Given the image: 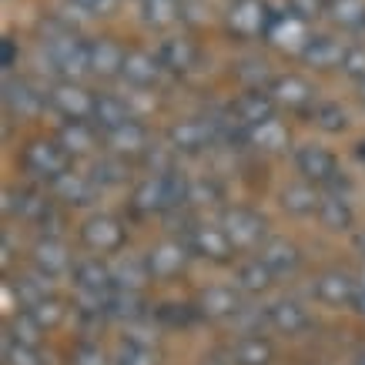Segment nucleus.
<instances>
[{"label":"nucleus","mask_w":365,"mask_h":365,"mask_svg":"<svg viewBox=\"0 0 365 365\" xmlns=\"http://www.w3.org/2000/svg\"><path fill=\"white\" fill-rule=\"evenodd\" d=\"M44 57L51 71L61 74V81H81L84 74H91V44L81 41L74 31H54L47 34L44 41Z\"/></svg>","instance_id":"obj_1"},{"label":"nucleus","mask_w":365,"mask_h":365,"mask_svg":"<svg viewBox=\"0 0 365 365\" xmlns=\"http://www.w3.org/2000/svg\"><path fill=\"white\" fill-rule=\"evenodd\" d=\"M21 165L27 175H34L37 181H47V185H54L57 178H64L67 171H74V158L67 155V148L61 141H51V138H41V141H31L24 148L21 155Z\"/></svg>","instance_id":"obj_2"},{"label":"nucleus","mask_w":365,"mask_h":365,"mask_svg":"<svg viewBox=\"0 0 365 365\" xmlns=\"http://www.w3.org/2000/svg\"><path fill=\"white\" fill-rule=\"evenodd\" d=\"M295 168H299L302 181H309L322 191H342L345 178L339 171V161L332 158V151H325L322 144H302L295 148Z\"/></svg>","instance_id":"obj_3"},{"label":"nucleus","mask_w":365,"mask_h":365,"mask_svg":"<svg viewBox=\"0 0 365 365\" xmlns=\"http://www.w3.org/2000/svg\"><path fill=\"white\" fill-rule=\"evenodd\" d=\"M4 211L11 218H17V222H27L34 228H41L44 238H47V232H57L54 225L61 222L54 205L47 201V195H41V191H34V188H11L4 195Z\"/></svg>","instance_id":"obj_4"},{"label":"nucleus","mask_w":365,"mask_h":365,"mask_svg":"<svg viewBox=\"0 0 365 365\" xmlns=\"http://www.w3.org/2000/svg\"><path fill=\"white\" fill-rule=\"evenodd\" d=\"M228 235V242L235 245V252H258L262 245L268 242V222L252 208H225L222 211V222H218Z\"/></svg>","instance_id":"obj_5"},{"label":"nucleus","mask_w":365,"mask_h":365,"mask_svg":"<svg viewBox=\"0 0 365 365\" xmlns=\"http://www.w3.org/2000/svg\"><path fill=\"white\" fill-rule=\"evenodd\" d=\"M185 245L191 248L195 258L201 262H211V265H225V262H232L235 258V245L228 242V235H225L222 225H188V232L181 235Z\"/></svg>","instance_id":"obj_6"},{"label":"nucleus","mask_w":365,"mask_h":365,"mask_svg":"<svg viewBox=\"0 0 365 365\" xmlns=\"http://www.w3.org/2000/svg\"><path fill=\"white\" fill-rule=\"evenodd\" d=\"M168 144L175 148L178 155H201L218 144V131H215V118H188V121H178L168 131Z\"/></svg>","instance_id":"obj_7"},{"label":"nucleus","mask_w":365,"mask_h":365,"mask_svg":"<svg viewBox=\"0 0 365 365\" xmlns=\"http://www.w3.org/2000/svg\"><path fill=\"white\" fill-rule=\"evenodd\" d=\"M124 225L114 215H91L88 222L81 225V242L94 255H114L124 248Z\"/></svg>","instance_id":"obj_8"},{"label":"nucleus","mask_w":365,"mask_h":365,"mask_svg":"<svg viewBox=\"0 0 365 365\" xmlns=\"http://www.w3.org/2000/svg\"><path fill=\"white\" fill-rule=\"evenodd\" d=\"M275 14L268 11L265 0H232L228 7V31L235 37H265Z\"/></svg>","instance_id":"obj_9"},{"label":"nucleus","mask_w":365,"mask_h":365,"mask_svg":"<svg viewBox=\"0 0 365 365\" xmlns=\"http://www.w3.org/2000/svg\"><path fill=\"white\" fill-rule=\"evenodd\" d=\"M47 101H51V108H54L57 114H64L67 121H91V118H94V101H98V94L84 91L78 81H61V84L51 88Z\"/></svg>","instance_id":"obj_10"},{"label":"nucleus","mask_w":365,"mask_h":365,"mask_svg":"<svg viewBox=\"0 0 365 365\" xmlns=\"http://www.w3.org/2000/svg\"><path fill=\"white\" fill-rule=\"evenodd\" d=\"M242 288L238 285H211L205 288L195 302L201 319H211V322H225V319H238L245 312V302H242Z\"/></svg>","instance_id":"obj_11"},{"label":"nucleus","mask_w":365,"mask_h":365,"mask_svg":"<svg viewBox=\"0 0 365 365\" xmlns=\"http://www.w3.org/2000/svg\"><path fill=\"white\" fill-rule=\"evenodd\" d=\"M144 258H148L151 278L165 282V278L181 275L185 265H188V258H195V255H191V248L185 245V238H165V242H158Z\"/></svg>","instance_id":"obj_12"},{"label":"nucleus","mask_w":365,"mask_h":365,"mask_svg":"<svg viewBox=\"0 0 365 365\" xmlns=\"http://www.w3.org/2000/svg\"><path fill=\"white\" fill-rule=\"evenodd\" d=\"M31 265H34V272H41V275H47V278L71 275V268H74V255H71V248H67L61 238L47 235V238H41V242L34 245Z\"/></svg>","instance_id":"obj_13"},{"label":"nucleus","mask_w":365,"mask_h":365,"mask_svg":"<svg viewBox=\"0 0 365 365\" xmlns=\"http://www.w3.org/2000/svg\"><path fill=\"white\" fill-rule=\"evenodd\" d=\"M44 104H51L47 94H41L31 81H24V78L4 81V108H7V114H14V118H34V114L44 111Z\"/></svg>","instance_id":"obj_14"},{"label":"nucleus","mask_w":365,"mask_h":365,"mask_svg":"<svg viewBox=\"0 0 365 365\" xmlns=\"http://www.w3.org/2000/svg\"><path fill=\"white\" fill-rule=\"evenodd\" d=\"M255 258H262V265L275 278H288L302 268V248L295 242H288V238H268Z\"/></svg>","instance_id":"obj_15"},{"label":"nucleus","mask_w":365,"mask_h":365,"mask_svg":"<svg viewBox=\"0 0 365 365\" xmlns=\"http://www.w3.org/2000/svg\"><path fill=\"white\" fill-rule=\"evenodd\" d=\"M268 329H275L278 335H288V339H295V335L309 332L312 329V315L305 305H299L295 299H278L268 305Z\"/></svg>","instance_id":"obj_16"},{"label":"nucleus","mask_w":365,"mask_h":365,"mask_svg":"<svg viewBox=\"0 0 365 365\" xmlns=\"http://www.w3.org/2000/svg\"><path fill=\"white\" fill-rule=\"evenodd\" d=\"M312 292L322 305H352L355 295H359V282L342 268H332V272H322L315 278Z\"/></svg>","instance_id":"obj_17"},{"label":"nucleus","mask_w":365,"mask_h":365,"mask_svg":"<svg viewBox=\"0 0 365 365\" xmlns=\"http://www.w3.org/2000/svg\"><path fill=\"white\" fill-rule=\"evenodd\" d=\"M71 282L78 292H88V295H111L114 292L111 265L101 258H78L71 268Z\"/></svg>","instance_id":"obj_18"},{"label":"nucleus","mask_w":365,"mask_h":365,"mask_svg":"<svg viewBox=\"0 0 365 365\" xmlns=\"http://www.w3.org/2000/svg\"><path fill=\"white\" fill-rule=\"evenodd\" d=\"M268 41L275 47H282V51H292V54H305V47H309L312 34H309V24L299 21V17H292V14H275V21H272V27H268L265 34Z\"/></svg>","instance_id":"obj_19"},{"label":"nucleus","mask_w":365,"mask_h":365,"mask_svg":"<svg viewBox=\"0 0 365 365\" xmlns=\"http://www.w3.org/2000/svg\"><path fill=\"white\" fill-rule=\"evenodd\" d=\"M101 141H104V148H108V155H118V158H141L148 148H151V141H148V131H144V124L138 121H128L121 124V128H114V131L101 134Z\"/></svg>","instance_id":"obj_20"},{"label":"nucleus","mask_w":365,"mask_h":365,"mask_svg":"<svg viewBox=\"0 0 365 365\" xmlns=\"http://www.w3.org/2000/svg\"><path fill=\"white\" fill-rule=\"evenodd\" d=\"M232 111H235V118H238L245 128H255V124L272 121L275 111H278V104H275V98H272V91L268 88H252V91H245L242 98L235 101Z\"/></svg>","instance_id":"obj_21"},{"label":"nucleus","mask_w":365,"mask_h":365,"mask_svg":"<svg viewBox=\"0 0 365 365\" xmlns=\"http://www.w3.org/2000/svg\"><path fill=\"white\" fill-rule=\"evenodd\" d=\"M268 91H272V98H275L278 108H288V111H305V108L315 104V91H312V84L305 78H299V74L275 78L268 84Z\"/></svg>","instance_id":"obj_22"},{"label":"nucleus","mask_w":365,"mask_h":365,"mask_svg":"<svg viewBox=\"0 0 365 365\" xmlns=\"http://www.w3.org/2000/svg\"><path fill=\"white\" fill-rule=\"evenodd\" d=\"M57 201H64V205H74V208H88L94 205L101 195V188L91 181L88 175H81V171H67L64 178H57L54 185H51Z\"/></svg>","instance_id":"obj_23"},{"label":"nucleus","mask_w":365,"mask_h":365,"mask_svg":"<svg viewBox=\"0 0 365 365\" xmlns=\"http://www.w3.org/2000/svg\"><path fill=\"white\" fill-rule=\"evenodd\" d=\"M155 54L168 74H191V71L198 67V57H201L198 47L191 44V41H185V37H168V41H161Z\"/></svg>","instance_id":"obj_24"},{"label":"nucleus","mask_w":365,"mask_h":365,"mask_svg":"<svg viewBox=\"0 0 365 365\" xmlns=\"http://www.w3.org/2000/svg\"><path fill=\"white\" fill-rule=\"evenodd\" d=\"M124 57H128V51H124L118 41H111V37L91 41V74H94V78H104V81L121 78Z\"/></svg>","instance_id":"obj_25"},{"label":"nucleus","mask_w":365,"mask_h":365,"mask_svg":"<svg viewBox=\"0 0 365 365\" xmlns=\"http://www.w3.org/2000/svg\"><path fill=\"white\" fill-rule=\"evenodd\" d=\"M161 74H168V71L161 67L158 54H151V51H128L124 74H121L128 84H134V88H155L161 81Z\"/></svg>","instance_id":"obj_26"},{"label":"nucleus","mask_w":365,"mask_h":365,"mask_svg":"<svg viewBox=\"0 0 365 365\" xmlns=\"http://www.w3.org/2000/svg\"><path fill=\"white\" fill-rule=\"evenodd\" d=\"M319 222L329 232H352L355 225V208L345 191H322V205H319Z\"/></svg>","instance_id":"obj_27"},{"label":"nucleus","mask_w":365,"mask_h":365,"mask_svg":"<svg viewBox=\"0 0 365 365\" xmlns=\"http://www.w3.org/2000/svg\"><path fill=\"white\" fill-rule=\"evenodd\" d=\"M111 278L118 292H144V285L151 282V268L144 255H121L111 265Z\"/></svg>","instance_id":"obj_28"},{"label":"nucleus","mask_w":365,"mask_h":365,"mask_svg":"<svg viewBox=\"0 0 365 365\" xmlns=\"http://www.w3.org/2000/svg\"><path fill=\"white\" fill-rule=\"evenodd\" d=\"M349 47L342 41H335L332 34H319V37H312L309 47H305V54L302 61L309 67H319V71H332V67H342V57Z\"/></svg>","instance_id":"obj_29"},{"label":"nucleus","mask_w":365,"mask_h":365,"mask_svg":"<svg viewBox=\"0 0 365 365\" xmlns=\"http://www.w3.org/2000/svg\"><path fill=\"white\" fill-rule=\"evenodd\" d=\"M98 138H101V131L91 121H67L64 128L57 131V141L64 144L71 158L94 155V151H98Z\"/></svg>","instance_id":"obj_30"},{"label":"nucleus","mask_w":365,"mask_h":365,"mask_svg":"<svg viewBox=\"0 0 365 365\" xmlns=\"http://www.w3.org/2000/svg\"><path fill=\"white\" fill-rule=\"evenodd\" d=\"M128 121H134V118H131V108H128V104H124L118 94H98L91 124H94L101 134L114 131V128H121V124H128Z\"/></svg>","instance_id":"obj_31"},{"label":"nucleus","mask_w":365,"mask_h":365,"mask_svg":"<svg viewBox=\"0 0 365 365\" xmlns=\"http://www.w3.org/2000/svg\"><path fill=\"white\" fill-rule=\"evenodd\" d=\"M319 205H322V188H315L309 181H295V185H288L282 191V208L288 215H299V218L319 215Z\"/></svg>","instance_id":"obj_32"},{"label":"nucleus","mask_w":365,"mask_h":365,"mask_svg":"<svg viewBox=\"0 0 365 365\" xmlns=\"http://www.w3.org/2000/svg\"><path fill=\"white\" fill-rule=\"evenodd\" d=\"M275 349L265 335H242L232 345V365H272Z\"/></svg>","instance_id":"obj_33"},{"label":"nucleus","mask_w":365,"mask_h":365,"mask_svg":"<svg viewBox=\"0 0 365 365\" xmlns=\"http://www.w3.org/2000/svg\"><path fill=\"white\" fill-rule=\"evenodd\" d=\"M88 178L98 185L101 191H108V188H118V185H124L128 181V161L118 155H101L91 161L88 168Z\"/></svg>","instance_id":"obj_34"},{"label":"nucleus","mask_w":365,"mask_h":365,"mask_svg":"<svg viewBox=\"0 0 365 365\" xmlns=\"http://www.w3.org/2000/svg\"><path fill=\"white\" fill-rule=\"evenodd\" d=\"M235 285L242 288L245 295H262V292L275 285V275L262 265V258H248V262L235 268Z\"/></svg>","instance_id":"obj_35"},{"label":"nucleus","mask_w":365,"mask_h":365,"mask_svg":"<svg viewBox=\"0 0 365 365\" xmlns=\"http://www.w3.org/2000/svg\"><path fill=\"white\" fill-rule=\"evenodd\" d=\"M108 319H118V322H144L148 312H144V299L141 292H118L114 288L111 299H108Z\"/></svg>","instance_id":"obj_36"},{"label":"nucleus","mask_w":365,"mask_h":365,"mask_svg":"<svg viewBox=\"0 0 365 365\" xmlns=\"http://www.w3.org/2000/svg\"><path fill=\"white\" fill-rule=\"evenodd\" d=\"M248 144L258 148V151H285L288 128L278 121V118H272V121H265V124H255V128H248Z\"/></svg>","instance_id":"obj_37"},{"label":"nucleus","mask_w":365,"mask_h":365,"mask_svg":"<svg viewBox=\"0 0 365 365\" xmlns=\"http://www.w3.org/2000/svg\"><path fill=\"white\" fill-rule=\"evenodd\" d=\"M309 118H312V124L325 134H342L345 128H349V114H345V108L335 104V101H319V104H312Z\"/></svg>","instance_id":"obj_38"},{"label":"nucleus","mask_w":365,"mask_h":365,"mask_svg":"<svg viewBox=\"0 0 365 365\" xmlns=\"http://www.w3.org/2000/svg\"><path fill=\"white\" fill-rule=\"evenodd\" d=\"M329 17L345 31L365 27V0H329Z\"/></svg>","instance_id":"obj_39"},{"label":"nucleus","mask_w":365,"mask_h":365,"mask_svg":"<svg viewBox=\"0 0 365 365\" xmlns=\"http://www.w3.org/2000/svg\"><path fill=\"white\" fill-rule=\"evenodd\" d=\"M141 17L151 27H171L181 17V0H141Z\"/></svg>","instance_id":"obj_40"},{"label":"nucleus","mask_w":365,"mask_h":365,"mask_svg":"<svg viewBox=\"0 0 365 365\" xmlns=\"http://www.w3.org/2000/svg\"><path fill=\"white\" fill-rule=\"evenodd\" d=\"M7 339L17 345H27V349H37L41 339H44V329L37 325V322L27 315V312H17L11 319V329H7Z\"/></svg>","instance_id":"obj_41"},{"label":"nucleus","mask_w":365,"mask_h":365,"mask_svg":"<svg viewBox=\"0 0 365 365\" xmlns=\"http://www.w3.org/2000/svg\"><path fill=\"white\" fill-rule=\"evenodd\" d=\"M155 322H161V325H171V329H185V325H191L195 319H201L198 309L195 305H181V302H165V305H158L155 315H151Z\"/></svg>","instance_id":"obj_42"},{"label":"nucleus","mask_w":365,"mask_h":365,"mask_svg":"<svg viewBox=\"0 0 365 365\" xmlns=\"http://www.w3.org/2000/svg\"><path fill=\"white\" fill-rule=\"evenodd\" d=\"M24 312H27V315H31V319L37 322L44 332H47V329H57V325L64 322V305H61L54 295H51V299H41L37 305H31V309H24Z\"/></svg>","instance_id":"obj_43"},{"label":"nucleus","mask_w":365,"mask_h":365,"mask_svg":"<svg viewBox=\"0 0 365 365\" xmlns=\"http://www.w3.org/2000/svg\"><path fill=\"white\" fill-rule=\"evenodd\" d=\"M285 11L292 17H299V21L312 24V21H319L322 14H329V0H288Z\"/></svg>","instance_id":"obj_44"},{"label":"nucleus","mask_w":365,"mask_h":365,"mask_svg":"<svg viewBox=\"0 0 365 365\" xmlns=\"http://www.w3.org/2000/svg\"><path fill=\"white\" fill-rule=\"evenodd\" d=\"M114 365H158V355H155V349H144V345H128V342H121Z\"/></svg>","instance_id":"obj_45"},{"label":"nucleus","mask_w":365,"mask_h":365,"mask_svg":"<svg viewBox=\"0 0 365 365\" xmlns=\"http://www.w3.org/2000/svg\"><path fill=\"white\" fill-rule=\"evenodd\" d=\"M342 71L345 78H352L355 84L359 81H365V47L362 44H349V51H345V57H342Z\"/></svg>","instance_id":"obj_46"},{"label":"nucleus","mask_w":365,"mask_h":365,"mask_svg":"<svg viewBox=\"0 0 365 365\" xmlns=\"http://www.w3.org/2000/svg\"><path fill=\"white\" fill-rule=\"evenodd\" d=\"M4 365H44V362H41L37 349H27V345L4 339Z\"/></svg>","instance_id":"obj_47"},{"label":"nucleus","mask_w":365,"mask_h":365,"mask_svg":"<svg viewBox=\"0 0 365 365\" xmlns=\"http://www.w3.org/2000/svg\"><path fill=\"white\" fill-rule=\"evenodd\" d=\"M215 198H218V188L211 181H198V178L188 181V205H208Z\"/></svg>","instance_id":"obj_48"},{"label":"nucleus","mask_w":365,"mask_h":365,"mask_svg":"<svg viewBox=\"0 0 365 365\" xmlns=\"http://www.w3.org/2000/svg\"><path fill=\"white\" fill-rule=\"evenodd\" d=\"M78 11L91 14V17H104V14H111L118 7V0H71Z\"/></svg>","instance_id":"obj_49"},{"label":"nucleus","mask_w":365,"mask_h":365,"mask_svg":"<svg viewBox=\"0 0 365 365\" xmlns=\"http://www.w3.org/2000/svg\"><path fill=\"white\" fill-rule=\"evenodd\" d=\"M74 365H108V359H104L98 345H81L74 352Z\"/></svg>","instance_id":"obj_50"},{"label":"nucleus","mask_w":365,"mask_h":365,"mask_svg":"<svg viewBox=\"0 0 365 365\" xmlns=\"http://www.w3.org/2000/svg\"><path fill=\"white\" fill-rule=\"evenodd\" d=\"M0 64H4V71H11V67L17 64V44H14L11 37L4 41V54H0Z\"/></svg>","instance_id":"obj_51"},{"label":"nucleus","mask_w":365,"mask_h":365,"mask_svg":"<svg viewBox=\"0 0 365 365\" xmlns=\"http://www.w3.org/2000/svg\"><path fill=\"white\" fill-rule=\"evenodd\" d=\"M352 245H355V252L365 258V228H359V232L352 235Z\"/></svg>","instance_id":"obj_52"},{"label":"nucleus","mask_w":365,"mask_h":365,"mask_svg":"<svg viewBox=\"0 0 365 365\" xmlns=\"http://www.w3.org/2000/svg\"><path fill=\"white\" fill-rule=\"evenodd\" d=\"M352 309H355V312H359V315H362V319H365V288H362V285H359V295H355Z\"/></svg>","instance_id":"obj_53"},{"label":"nucleus","mask_w":365,"mask_h":365,"mask_svg":"<svg viewBox=\"0 0 365 365\" xmlns=\"http://www.w3.org/2000/svg\"><path fill=\"white\" fill-rule=\"evenodd\" d=\"M11 258H14V245H11V238L4 235V265H11Z\"/></svg>","instance_id":"obj_54"},{"label":"nucleus","mask_w":365,"mask_h":365,"mask_svg":"<svg viewBox=\"0 0 365 365\" xmlns=\"http://www.w3.org/2000/svg\"><path fill=\"white\" fill-rule=\"evenodd\" d=\"M359 98L365 101V81H359Z\"/></svg>","instance_id":"obj_55"},{"label":"nucleus","mask_w":365,"mask_h":365,"mask_svg":"<svg viewBox=\"0 0 365 365\" xmlns=\"http://www.w3.org/2000/svg\"><path fill=\"white\" fill-rule=\"evenodd\" d=\"M359 285H362V288H365V268H362V275H359Z\"/></svg>","instance_id":"obj_56"}]
</instances>
